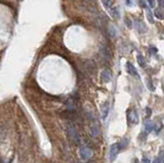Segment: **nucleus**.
Masks as SVG:
<instances>
[{
    "label": "nucleus",
    "instance_id": "nucleus-1",
    "mask_svg": "<svg viewBox=\"0 0 164 163\" xmlns=\"http://www.w3.org/2000/svg\"><path fill=\"white\" fill-rule=\"evenodd\" d=\"M67 133H68V136H69V138L72 141V142L75 143L76 145H79L80 144V136H79V134H78V132H77V130H76V128L74 127L73 125H71V124H70V125L68 126Z\"/></svg>",
    "mask_w": 164,
    "mask_h": 163
},
{
    "label": "nucleus",
    "instance_id": "nucleus-2",
    "mask_svg": "<svg viewBox=\"0 0 164 163\" xmlns=\"http://www.w3.org/2000/svg\"><path fill=\"white\" fill-rule=\"evenodd\" d=\"M79 155L82 160H86V159H88L91 156V151L86 146H81V148L79 150Z\"/></svg>",
    "mask_w": 164,
    "mask_h": 163
},
{
    "label": "nucleus",
    "instance_id": "nucleus-3",
    "mask_svg": "<svg viewBox=\"0 0 164 163\" xmlns=\"http://www.w3.org/2000/svg\"><path fill=\"white\" fill-rule=\"evenodd\" d=\"M118 152H119V149H118V145L117 144H113L110 148V161L113 162L116 159Z\"/></svg>",
    "mask_w": 164,
    "mask_h": 163
},
{
    "label": "nucleus",
    "instance_id": "nucleus-4",
    "mask_svg": "<svg viewBox=\"0 0 164 163\" xmlns=\"http://www.w3.org/2000/svg\"><path fill=\"white\" fill-rule=\"evenodd\" d=\"M128 120L130 123L132 124H137L139 122V116H137V113L135 110H131L128 113Z\"/></svg>",
    "mask_w": 164,
    "mask_h": 163
},
{
    "label": "nucleus",
    "instance_id": "nucleus-5",
    "mask_svg": "<svg viewBox=\"0 0 164 163\" xmlns=\"http://www.w3.org/2000/svg\"><path fill=\"white\" fill-rule=\"evenodd\" d=\"M126 70L127 72H128L129 74H130L131 76H133V77H137L139 78V73H137V69H135V67L132 65L131 63H126Z\"/></svg>",
    "mask_w": 164,
    "mask_h": 163
},
{
    "label": "nucleus",
    "instance_id": "nucleus-6",
    "mask_svg": "<svg viewBox=\"0 0 164 163\" xmlns=\"http://www.w3.org/2000/svg\"><path fill=\"white\" fill-rule=\"evenodd\" d=\"M110 111V104L109 102H105L103 105H102V115H103V119L105 120L107 118L108 114H109Z\"/></svg>",
    "mask_w": 164,
    "mask_h": 163
},
{
    "label": "nucleus",
    "instance_id": "nucleus-7",
    "mask_svg": "<svg viewBox=\"0 0 164 163\" xmlns=\"http://www.w3.org/2000/svg\"><path fill=\"white\" fill-rule=\"evenodd\" d=\"M101 79L104 83H108L111 80V74L108 70H104V71L101 72Z\"/></svg>",
    "mask_w": 164,
    "mask_h": 163
},
{
    "label": "nucleus",
    "instance_id": "nucleus-8",
    "mask_svg": "<svg viewBox=\"0 0 164 163\" xmlns=\"http://www.w3.org/2000/svg\"><path fill=\"white\" fill-rule=\"evenodd\" d=\"M104 6L108 9L109 11H113V3H112V0H102Z\"/></svg>",
    "mask_w": 164,
    "mask_h": 163
},
{
    "label": "nucleus",
    "instance_id": "nucleus-9",
    "mask_svg": "<svg viewBox=\"0 0 164 163\" xmlns=\"http://www.w3.org/2000/svg\"><path fill=\"white\" fill-rule=\"evenodd\" d=\"M146 15H147V20L149 21V23L153 24L154 23V17H153V13H152L151 8H148V7H146Z\"/></svg>",
    "mask_w": 164,
    "mask_h": 163
},
{
    "label": "nucleus",
    "instance_id": "nucleus-10",
    "mask_svg": "<svg viewBox=\"0 0 164 163\" xmlns=\"http://www.w3.org/2000/svg\"><path fill=\"white\" fill-rule=\"evenodd\" d=\"M137 61L139 65L141 66L142 68H145V67H146L145 59H144V57L142 56V54H137Z\"/></svg>",
    "mask_w": 164,
    "mask_h": 163
},
{
    "label": "nucleus",
    "instance_id": "nucleus-11",
    "mask_svg": "<svg viewBox=\"0 0 164 163\" xmlns=\"http://www.w3.org/2000/svg\"><path fill=\"white\" fill-rule=\"evenodd\" d=\"M154 13H155V17L157 18L158 20H163V11H162V8H160V7L156 8Z\"/></svg>",
    "mask_w": 164,
    "mask_h": 163
},
{
    "label": "nucleus",
    "instance_id": "nucleus-12",
    "mask_svg": "<svg viewBox=\"0 0 164 163\" xmlns=\"http://www.w3.org/2000/svg\"><path fill=\"white\" fill-rule=\"evenodd\" d=\"M117 145H118V149H119V151L122 150V149H124V148H126V147H127V145H128V140H127V138H125V140H122L121 142L118 143Z\"/></svg>",
    "mask_w": 164,
    "mask_h": 163
},
{
    "label": "nucleus",
    "instance_id": "nucleus-13",
    "mask_svg": "<svg viewBox=\"0 0 164 163\" xmlns=\"http://www.w3.org/2000/svg\"><path fill=\"white\" fill-rule=\"evenodd\" d=\"M90 133H91V136H97V134H99V128H97V126H95V125L91 126Z\"/></svg>",
    "mask_w": 164,
    "mask_h": 163
},
{
    "label": "nucleus",
    "instance_id": "nucleus-14",
    "mask_svg": "<svg viewBox=\"0 0 164 163\" xmlns=\"http://www.w3.org/2000/svg\"><path fill=\"white\" fill-rule=\"evenodd\" d=\"M154 128V124L152 122H149V123H146V132H150L152 131Z\"/></svg>",
    "mask_w": 164,
    "mask_h": 163
},
{
    "label": "nucleus",
    "instance_id": "nucleus-15",
    "mask_svg": "<svg viewBox=\"0 0 164 163\" xmlns=\"http://www.w3.org/2000/svg\"><path fill=\"white\" fill-rule=\"evenodd\" d=\"M147 85H148V88H149L151 91H154V90H155V87H154V85H153V83H152L151 79L147 80Z\"/></svg>",
    "mask_w": 164,
    "mask_h": 163
},
{
    "label": "nucleus",
    "instance_id": "nucleus-16",
    "mask_svg": "<svg viewBox=\"0 0 164 163\" xmlns=\"http://www.w3.org/2000/svg\"><path fill=\"white\" fill-rule=\"evenodd\" d=\"M153 163H162V152H160L159 157H157V158L153 161Z\"/></svg>",
    "mask_w": 164,
    "mask_h": 163
},
{
    "label": "nucleus",
    "instance_id": "nucleus-17",
    "mask_svg": "<svg viewBox=\"0 0 164 163\" xmlns=\"http://www.w3.org/2000/svg\"><path fill=\"white\" fill-rule=\"evenodd\" d=\"M148 3H149L150 7H154L156 5V0H147Z\"/></svg>",
    "mask_w": 164,
    "mask_h": 163
},
{
    "label": "nucleus",
    "instance_id": "nucleus-18",
    "mask_svg": "<svg viewBox=\"0 0 164 163\" xmlns=\"http://www.w3.org/2000/svg\"><path fill=\"white\" fill-rule=\"evenodd\" d=\"M141 163H151V161H150L149 159L147 158V157H144V158L142 159V162Z\"/></svg>",
    "mask_w": 164,
    "mask_h": 163
},
{
    "label": "nucleus",
    "instance_id": "nucleus-19",
    "mask_svg": "<svg viewBox=\"0 0 164 163\" xmlns=\"http://www.w3.org/2000/svg\"><path fill=\"white\" fill-rule=\"evenodd\" d=\"M157 1H158V5H159L160 8H163V6H164L163 0H157Z\"/></svg>",
    "mask_w": 164,
    "mask_h": 163
},
{
    "label": "nucleus",
    "instance_id": "nucleus-20",
    "mask_svg": "<svg viewBox=\"0 0 164 163\" xmlns=\"http://www.w3.org/2000/svg\"><path fill=\"white\" fill-rule=\"evenodd\" d=\"M139 4H142V7H144V8H146V3H145V1L144 0H139Z\"/></svg>",
    "mask_w": 164,
    "mask_h": 163
},
{
    "label": "nucleus",
    "instance_id": "nucleus-21",
    "mask_svg": "<svg viewBox=\"0 0 164 163\" xmlns=\"http://www.w3.org/2000/svg\"><path fill=\"white\" fill-rule=\"evenodd\" d=\"M147 114H148V116L151 115V110H150L149 108H147Z\"/></svg>",
    "mask_w": 164,
    "mask_h": 163
}]
</instances>
